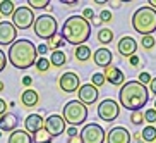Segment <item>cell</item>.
<instances>
[{
	"label": "cell",
	"instance_id": "6da1fadb",
	"mask_svg": "<svg viewBox=\"0 0 156 143\" xmlns=\"http://www.w3.org/2000/svg\"><path fill=\"white\" fill-rule=\"evenodd\" d=\"M7 60L14 66L16 69H29L36 64L38 52L36 45L29 38H17L7 52Z\"/></svg>",
	"mask_w": 156,
	"mask_h": 143
},
{
	"label": "cell",
	"instance_id": "7a4b0ae2",
	"mask_svg": "<svg viewBox=\"0 0 156 143\" xmlns=\"http://www.w3.org/2000/svg\"><path fill=\"white\" fill-rule=\"evenodd\" d=\"M149 100V90L147 86L141 85L137 79L127 81L122 85L119 92V103L130 112H139Z\"/></svg>",
	"mask_w": 156,
	"mask_h": 143
},
{
	"label": "cell",
	"instance_id": "3957f363",
	"mask_svg": "<svg viewBox=\"0 0 156 143\" xmlns=\"http://www.w3.org/2000/svg\"><path fill=\"white\" fill-rule=\"evenodd\" d=\"M91 23H87L83 16H70L65 19L60 29V36L64 38L69 45H86V42L91 36Z\"/></svg>",
	"mask_w": 156,
	"mask_h": 143
},
{
	"label": "cell",
	"instance_id": "277c9868",
	"mask_svg": "<svg viewBox=\"0 0 156 143\" xmlns=\"http://www.w3.org/2000/svg\"><path fill=\"white\" fill-rule=\"evenodd\" d=\"M132 28L142 36H153L156 31V10L149 5L139 7L132 16Z\"/></svg>",
	"mask_w": 156,
	"mask_h": 143
},
{
	"label": "cell",
	"instance_id": "5b68a950",
	"mask_svg": "<svg viewBox=\"0 0 156 143\" xmlns=\"http://www.w3.org/2000/svg\"><path fill=\"white\" fill-rule=\"evenodd\" d=\"M87 107L84 103H81L79 100H70L64 105V111H62V117H64L65 124H70L72 128H77V126L84 124V121L87 119Z\"/></svg>",
	"mask_w": 156,
	"mask_h": 143
},
{
	"label": "cell",
	"instance_id": "8992f818",
	"mask_svg": "<svg viewBox=\"0 0 156 143\" xmlns=\"http://www.w3.org/2000/svg\"><path fill=\"white\" fill-rule=\"evenodd\" d=\"M33 31L38 38L41 40H51V38L57 36V31H58V23L57 19L50 14H41L34 19V24H33Z\"/></svg>",
	"mask_w": 156,
	"mask_h": 143
},
{
	"label": "cell",
	"instance_id": "52a82bcc",
	"mask_svg": "<svg viewBox=\"0 0 156 143\" xmlns=\"http://www.w3.org/2000/svg\"><path fill=\"white\" fill-rule=\"evenodd\" d=\"M34 12L29 9L28 5H19L16 7L14 14H12V24L16 29H29L34 24Z\"/></svg>",
	"mask_w": 156,
	"mask_h": 143
},
{
	"label": "cell",
	"instance_id": "ba28073f",
	"mask_svg": "<svg viewBox=\"0 0 156 143\" xmlns=\"http://www.w3.org/2000/svg\"><path fill=\"white\" fill-rule=\"evenodd\" d=\"M81 140L83 143H105L106 141V133L96 122H89V124L83 126L81 129Z\"/></svg>",
	"mask_w": 156,
	"mask_h": 143
},
{
	"label": "cell",
	"instance_id": "9c48e42d",
	"mask_svg": "<svg viewBox=\"0 0 156 143\" xmlns=\"http://www.w3.org/2000/svg\"><path fill=\"white\" fill-rule=\"evenodd\" d=\"M120 114V103L115 102L113 98H105L98 105V117L105 122H112L119 117Z\"/></svg>",
	"mask_w": 156,
	"mask_h": 143
},
{
	"label": "cell",
	"instance_id": "30bf717a",
	"mask_svg": "<svg viewBox=\"0 0 156 143\" xmlns=\"http://www.w3.org/2000/svg\"><path fill=\"white\" fill-rule=\"evenodd\" d=\"M43 129L46 131V134H48L50 138H55V136H60V134L67 129V124H65L64 117L60 114H51L45 119Z\"/></svg>",
	"mask_w": 156,
	"mask_h": 143
},
{
	"label": "cell",
	"instance_id": "8fae6325",
	"mask_svg": "<svg viewBox=\"0 0 156 143\" xmlns=\"http://www.w3.org/2000/svg\"><path fill=\"white\" fill-rule=\"evenodd\" d=\"M58 88L64 93H76L81 88V79L74 71H67L58 78Z\"/></svg>",
	"mask_w": 156,
	"mask_h": 143
},
{
	"label": "cell",
	"instance_id": "7c38bea8",
	"mask_svg": "<svg viewBox=\"0 0 156 143\" xmlns=\"http://www.w3.org/2000/svg\"><path fill=\"white\" fill-rule=\"evenodd\" d=\"M17 40V29L9 21H0V45H12Z\"/></svg>",
	"mask_w": 156,
	"mask_h": 143
},
{
	"label": "cell",
	"instance_id": "4fadbf2b",
	"mask_svg": "<svg viewBox=\"0 0 156 143\" xmlns=\"http://www.w3.org/2000/svg\"><path fill=\"white\" fill-rule=\"evenodd\" d=\"M77 95H79V102L84 103V105H93L98 102V88H94L91 83H86V85H81V88L77 90Z\"/></svg>",
	"mask_w": 156,
	"mask_h": 143
},
{
	"label": "cell",
	"instance_id": "5bb4252c",
	"mask_svg": "<svg viewBox=\"0 0 156 143\" xmlns=\"http://www.w3.org/2000/svg\"><path fill=\"white\" fill-rule=\"evenodd\" d=\"M132 134L124 126H115L106 133V143H130Z\"/></svg>",
	"mask_w": 156,
	"mask_h": 143
},
{
	"label": "cell",
	"instance_id": "9a60e30c",
	"mask_svg": "<svg viewBox=\"0 0 156 143\" xmlns=\"http://www.w3.org/2000/svg\"><path fill=\"white\" fill-rule=\"evenodd\" d=\"M117 50L122 57H132L136 55V52H137V42L134 40L132 36H122L117 43Z\"/></svg>",
	"mask_w": 156,
	"mask_h": 143
},
{
	"label": "cell",
	"instance_id": "2e32d148",
	"mask_svg": "<svg viewBox=\"0 0 156 143\" xmlns=\"http://www.w3.org/2000/svg\"><path fill=\"white\" fill-rule=\"evenodd\" d=\"M45 126V119L40 114H29L24 119V131H28L31 136H34L36 133H40Z\"/></svg>",
	"mask_w": 156,
	"mask_h": 143
},
{
	"label": "cell",
	"instance_id": "e0dca14e",
	"mask_svg": "<svg viewBox=\"0 0 156 143\" xmlns=\"http://www.w3.org/2000/svg\"><path fill=\"white\" fill-rule=\"evenodd\" d=\"M93 60H94V64L106 69V67H110L112 66V60H113V54L112 50H108L106 47H100L94 54H93Z\"/></svg>",
	"mask_w": 156,
	"mask_h": 143
},
{
	"label": "cell",
	"instance_id": "ac0fdd59",
	"mask_svg": "<svg viewBox=\"0 0 156 143\" xmlns=\"http://www.w3.org/2000/svg\"><path fill=\"white\" fill-rule=\"evenodd\" d=\"M103 76H105V79H106V81H108L110 85H113V86H122V85L125 83L124 73H122L119 67H115V66L106 67L105 73H103Z\"/></svg>",
	"mask_w": 156,
	"mask_h": 143
},
{
	"label": "cell",
	"instance_id": "d6986e66",
	"mask_svg": "<svg viewBox=\"0 0 156 143\" xmlns=\"http://www.w3.org/2000/svg\"><path fill=\"white\" fill-rule=\"evenodd\" d=\"M17 124H19V119L17 115L12 114V112H7V114H4L2 117H0V131L2 133H12V131H16L17 129Z\"/></svg>",
	"mask_w": 156,
	"mask_h": 143
},
{
	"label": "cell",
	"instance_id": "ffe728a7",
	"mask_svg": "<svg viewBox=\"0 0 156 143\" xmlns=\"http://www.w3.org/2000/svg\"><path fill=\"white\" fill-rule=\"evenodd\" d=\"M38 102H40V95L34 88H26L23 93H21V103L24 107H28V109H33V107L38 105Z\"/></svg>",
	"mask_w": 156,
	"mask_h": 143
},
{
	"label": "cell",
	"instance_id": "44dd1931",
	"mask_svg": "<svg viewBox=\"0 0 156 143\" xmlns=\"http://www.w3.org/2000/svg\"><path fill=\"white\" fill-rule=\"evenodd\" d=\"M7 143H33V136L24 129H16L9 134Z\"/></svg>",
	"mask_w": 156,
	"mask_h": 143
},
{
	"label": "cell",
	"instance_id": "7402d4cb",
	"mask_svg": "<svg viewBox=\"0 0 156 143\" xmlns=\"http://www.w3.org/2000/svg\"><path fill=\"white\" fill-rule=\"evenodd\" d=\"M74 57H76V60H79V62H87V60L93 57L91 48H89L87 45L76 47V50H74Z\"/></svg>",
	"mask_w": 156,
	"mask_h": 143
},
{
	"label": "cell",
	"instance_id": "603a6c76",
	"mask_svg": "<svg viewBox=\"0 0 156 143\" xmlns=\"http://www.w3.org/2000/svg\"><path fill=\"white\" fill-rule=\"evenodd\" d=\"M65 62H67V55H65V52L53 50L50 54V64L51 66H55V67H62V66H65Z\"/></svg>",
	"mask_w": 156,
	"mask_h": 143
},
{
	"label": "cell",
	"instance_id": "cb8c5ba5",
	"mask_svg": "<svg viewBox=\"0 0 156 143\" xmlns=\"http://www.w3.org/2000/svg\"><path fill=\"white\" fill-rule=\"evenodd\" d=\"M98 42L101 45H108V43L113 42V31L110 28H101L98 31Z\"/></svg>",
	"mask_w": 156,
	"mask_h": 143
},
{
	"label": "cell",
	"instance_id": "d4e9b609",
	"mask_svg": "<svg viewBox=\"0 0 156 143\" xmlns=\"http://www.w3.org/2000/svg\"><path fill=\"white\" fill-rule=\"evenodd\" d=\"M14 10H16V5L12 0H2L0 2V16H12L14 14Z\"/></svg>",
	"mask_w": 156,
	"mask_h": 143
},
{
	"label": "cell",
	"instance_id": "484cf974",
	"mask_svg": "<svg viewBox=\"0 0 156 143\" xmlns=\"http://www.w3.org/2000/svg\"><path fill=\"white\" fill-rule=\"evenodd\" d=\"M141 136H142L144 141H149V143L156 141V128L154 126H146V128L141 131Z\"/></svg>",
	"mask_w": 156,
	"mask_h": 143
},
{
	"label": "cell",
	"instance_id": "4316f807",
	"mask_svg": "<svg viewBox=\"0 0 156 143\" xmlns=\"http://www.w3.org/2000/svg\"><path fill=\"white\" fill-rule=\"evenodd\" d=\"M64 45H65V42H64V38H62V36H55V38H51V40L46 42V47L50 48V52L62 50V47H64Z\"/></svg>",
	"mask_w": 156,
	"mask_h": 143
},
{
	"label": "cell",
	"instance_id": "83f0119b",
	"mask_svg": "<svg viewBox=\"0 0 156 143\" xmlns=\"http://www.w3.org/2000/svg\"><path fill=\"white\" fill-rule=\"evenodd\" d=\"M36 69H38V73H46V71L51 67V64H50V59H46V57H38V60H36Z\"/></svg>",
	"mask_w": 156,
	"mask_h": 143
},
{
	"label": "cell",
	"instance_id": "f1b7e54d",
	"mask_svg": "<svg viewBox=\"0 0 156 143\" xmlns=\"http://www.w3.org/2000/svg\"><path fill=\"white\" fill-rule=\"evenodd\" d=\"M50 5V0H28L29 9H46Z\"/></svg>",
	"mask_w": 156,
	"mask_h": 143
},
{
	"label": "cell",
	"instance_id": "f546056e",
	"mask_svg": "<svg viewBox=\"0 0 156 143\" xmlns=\"http://www.w3.org/2000/svg\"><path fill=\"white\" fill-rule=\"evenodd\" d=\"M106 83V79H105V76H103V73H94L91 76V85L94 88H100V86H103V85Z\"/></svg>",
	"mask_w": 156,
	"mask_h": 143
},
{
	"label": "cell",
	"instance_id": "4dcf8cb0",
	"mask_svg": "<svg viewBox=\"0 0 156 143\" xmlns=\"http://www.w3.org/2000/svg\"><path fill=\"white\" fill-rule=\"evenodd\" d=\"M144 122H147V126H154V122H156V111L154 109L144 111Z\"/></svg>",
	"mask_w": 156,
	"mask_h": 143
},
{
	"label": "cell",
	"instance_id": "1f68e13d",
	"mask_svg": "<svg viewBox=\"0 0 156 143\" xmlns=\"http://www.w3.org/2000/svg\"><path fill=\"white\" fill-rule=\"evenodd\" d=\"M154 43H156L154 36H142V40H141L142 48H146V50H151L153 47H154Z\"/></svg>",
	"mask_w": 156,
	"mask_h": 143
},
{
	"label": "cell",
	"instance_id": "d6a6232c",
	"mask_svg": "<svg viewBox=\"0 0 156 143\" xmlns=\"http://www.w3.org/2000/svg\"><path fill=\"white\" fill-rule=\"evenodd\" d=\"M130 122L136 124V126L142 124V122H144V114H142L141 111L139 112H130Z\"/></svg>",
	"mask_w": 156,
	"mask_h": 143
},
{
	"label": "cell",
	"instance_id": "836d02e7",
	"mask_svg": "<svg viewBox=\"0 0 156 143\" xmlns=\"http://www.w3.org/2000/svg\"><path fill=\"white\" fill-rule=\"evenodd\" d=\"M98 19H100V23H110L112 19H113V14H112V10H100V16H98Z\"/></svg>",
	"mask_w": 156,
	"mask_h": 143
},
{
	"label": "cell",
	"instance_id": "e575fe53",
	"mask_svg": "<svg viewBox=\"0 0 156 143\" xmlns=\"http://www.w3.org/2000/svg\"><path fill=\"white\" fill-rule=\"evenodd\" d=\"M151 79H153V76L149 73H147V71H142L141 74H139V78H137V81L141 85H144V86H146V85H149L151 83Z\"/></svg>",
	"mask_w": 156,
	"mask_h": 143
},
{
	"label": "cell",
	"instance_id": "d590c367",
	"mask_svg": "<svg viewBox=\"0 0 156 143\" xmlns=\"http://www.w3.org/2000/svg\"><path fill=\"white\" fill-rule=\"evenodd\" d=\"M83 17L86 19L87 23H91V24H93V21H94V17H96V14H94V10H93V9H89V7H86V9L83 10Z\"/></svg>",
	"mask_w": 156,
	"mask_h": 143
},
{
	"label": "cell",
	"instance_id": "8d00e7d4",
	"mask_svg": "<svg viewBox=\"0 0 156 143\" xmlns=\"http://www.w3.org/2000/svg\"><path fill=\"white\" fill-rule=\"evenodd\" d=\"M36 52L40 57H46V52H50V48L46 47V43H41V45H36Z\"/></svg>",
	"mask_w": 156,
	"mask_h": 143
},
{
	"label": "cell",
	"instance_id": "74e56055",
	"mask_svg": "<svg viewBox=\"0 0 156 143\" xmlns=\"http://www.w3.org/2000/svg\"><path fill=\"white\" fill-rule=\"evenodd\" d=\"M7 62H9V60H7V55H5V52L2 50V48H0V73H2V71L5 69Z\"/></svg>",
	"mask_w": 156,
	"mask_h": 143
},
{
	"label": "cell",
	"instance_id": "f35d334b",
	"mask_svg": "<svg viewBox=\"0 0 156 143\" xmlns=\"http://www.w3.org/2000/svg\"><path fill=\"white\" fill-rule=\"evenodd\" d=\"M4 114H7V102L4 98H0V117Z\"/></svg>",
	"mask_w": 156,
	"mask_h": 143
},
{
	"label": "cell",
	"instance_id": "ab89813d",
	"mask_svg": "<svg viewBox=\"0 0 156 143\" xmlns=\"http://www.w3.org/2000/svg\"><path fill=\"white\" fill-rule=\"evenodd\" d=\"M139 62H141V59H139L137 55H132V57H129V64L132 66V67H136V66H139Z\"/></svg>",
	"mask_w": 156,
	"mask_h": 143
},
{
	"label": "cell",
	"instance_id": "60d3db41",
	"mask_svg": "<svg viewBox=\"0 0 156 143\" xmlns=\"http://www.w3.org/2000/svg\"><path fill=\"white\" fill-rule=\"evenodd\" d=\"M67 143H83V140H81V134H76V136H69V138H67Z\"/></svg>",
	"mask_w": 156,
	"mask_h": 143
},
{
	"label": "cell",
	"instance_id": "b9f144b4",
	"mask_svg": "<svg viewBox=\"0 0 156 143\" xmlns=\"http://www.w3.org/2000/svg\"><path fill=\"white\" fill-rule=\"evenodd\" d=\"M23 85H24L26 88H31V85H33V78H31V76H24V78H23Z\"/></svg>",
	"mask_w": 156,
	"mask_h": 143
},
{
	"label": "cell",
	"instance_id": "7bdbcfd3",
	"mask_svg": "<svg viewBox=\"0 0 156 143\" xmlns=\"http://www.w3.org/2000/svg\"><path fill=\"white\" fill-rule=\"evenodd\" d=\"M147 90L156 95V78H153V79H151V83H149V88H147Z\"/></svg>",
	"mask_w": 156,
	"mask_h": 143
},
{
	"label": "cell",
	"instance_id": "ee69618b",
	"mask_svg": "<svg viewBox=\"0 0 156 143\" xmlns=\"http://www.w3.org/2000/svg\"><path fill=\"white\" fill-rule=\"evenodd\" d=\"M65 131H67V134H69V136H76V134H79V131L76 128H72V126H70V128H67Z\"/></svg>",
	"mask_w": 156,
	"mask_h": 143
},
{
	"label": "cell",
	"instance_id": "f6af8a7d",
	"mask_svg": "<svg viewBox=\"0 0 156 143\" xmlns=\"http://www.w3.org/2000/svg\"><path fill=\"white\" fill-rule=\"evenodd\" d=\"M134 136H136V140H137V143H146L144 140H142V136H141V131H137V133H134Z\"/></svg>",
	"mask_w": 156,
	"mask_h": 143
},
{
	"label": "cell",
	"instance_id": "bcb514c9",
	"mask_svg": "<svg viewBox=\"0 0 156 143\" xmlns=\"http://www.w3.org/2000/svg\"><path fill=\"white\" fill-rule=\"evenodd\" d=\"M108 5H110L112 9H119L120 5H122V2H108Z\"/></svg>",
	"mask_w": 156,
	"mask_h": 143
},
{
	"label": "cell",
	"instance_id": "7dc6e473",
	"mask_svg": "<svg viewBox=\"0 0 156 143\" xmlns=\"http://www.w3.org/2000/svg\"><path fill=\"white\" fill-rule=\"evenodd\" d=\"M147 2H149V7H153L156 10V0H147Z\"/></svg>",
	"mask_w": 156,
	"mask_h": 143
},
{
	"label": "cell",
	"instance_id": "c3c4849f",
	"mask_svg": "<svg viewBox=\"0 0 156 143\" xmlns=\"http://www.w3.org/2000/svg\"><path fill=\"white\" fill-rule=\"evenodd\" d=\"M4 90H5V83L2 81V79H0V93L4 92Z\"/></svg>",
	"mask_w": 156,
	"mask_h": 143
},
{
	"label": "cell",
	"instance_id": "681fc988",
	"mask_svg": "<svg viewBox=\"0 0 156 143\" xmlns=\"http://www.w3.org/2000/svg\"><path fill=\"white\" fill-rule=\"evenodd\" d=\"M38 143H51V138H48V140H43V141H38Z\"/></svg>",
	"mask_w": 156,
	"mask_h": 143
},
{
	"label": "cell",
	"instance_id": "f907efd6",
	"mask_svg": "<svg viewBox=\"0 0 156 143\" xmlns=\"http://www.w3.org/2000/svg\"><path fill=\"white\" fill-rule=\"evenodd\" d=\"M153 109H154V111H156V98H154V107H153Z\"/></svg>",
	"mask_w": 156,
	"mask_h": 143
},
{
	"label": "cell",
	"instance_id": "816d5d0a",
	"mask_svg": "<svg viewBox=\"0 0 156 143\" xmlns=\"http://www.w3.org/2000/svg\"><path fill=\"white\" fill-rule=\"evenodd\" d=\"M0 136H2V131H0Z\"/></svg>",
	"mask_w": 156,
	"mask_h": 143
},
{
	"label": "cell",
	"instance_id": "f5cc1de1",
	"mask_svg": "<svg viewBox=\"0 0 156 143\" xmlns=\"http://www.w3.org/2000/svg\"><path fill=\"white\" fill-rule=\"evenodd\" d=\"M0 21H2V16H0Z\"/></svg>",
	"mask_w": 156,
	"mask_h": 143
},
{
	"label": "cell",
	"instance_id": "db71d44e",
	"mask_svg": "<svg viewBox=\"0 0 156 143\" xmlns=\"http://www.w3.org/2000/svg\"><path fill=\"white\" fill-rule=\"evenodd\" d=\"M154 143H156V141H154Z\"/></svg>",
	"mask_w": 156,
	"mask_h": 143
}]
</instances>
